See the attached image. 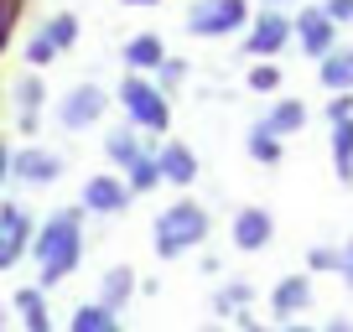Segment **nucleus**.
Segmentation results:
<instances>
[{
    "mask_svg": "<svg viewBox=\"0 0 353 332\" xmlns=\"http://www.w3.org/2000/svg\"><path fill=\"white\" fill-rule=\"evenodd\" d=\"M42 32L57 42V52H68V47L78 42V16H68V11H63V16H52V21L42 26Z\"/></svg>",
    "mask_w": 353,
    "mask_h": 332,
    "instance_id": "25",
    "label": "nucleus"
},
{
    "mask_svg": "<svg viewBox=\"0 0 353 332\" xmlns=\"http://www.w3.org/2000/svg\"><path fill=\"white\" fill-rule=\"evenodd\" d=\"M322 332H353V322H348V317H332V322H327Z\"/></svg>",
    "mask_w": 353,
    "mask_h": 332,
    "instance_id": "34",
    "label": "nucleus"
},
{
    "mask_svg": "<svg viewBox=\"0 0 353 332\" xmlns=\"http://www.w3.org/2000/svg\"><path fill=\"white\" fill-rule=\"evenodd\" d=\"M68 332H125V327L114 322V311L104 307V301H94V307H78V311H73Z\"/></svg>",
    "mask_w": 353,
    "mask_h": 332,
    "instance_id": "19",
    "label": "nucleus"
},
{
    "mask_svg": "<svg viewBox=\"0 0 353 332\" xmlns=\"http://www.w3.org/2000/svg\"><path fill=\"white\" fill-rule=\"evenodd\" d=\"M156 156H161V177L172 182V187H192V182H198V156H192L182 141L161 145Z\"/></svg>",
    "mask_w": 353,
    "mask_h": 332,
    "instance_id": "13",
    "label": "nucleus"
},
{
    "mask_svg": "<svg viewBox=\"0 0 353 332\" xmlns=\"http://www.w3.org/2000/svg\"><path fill=\"white\" fill-rule=\"evenodd\" d=\"M260 125H265V130H276L281 141H286V135H296L301 125H307V104H301V99H276V110L265 114Z\"/></svg>",
    "mask_w": 353,
    "mask_h": 332,
    "instance_id": "17",
    "label": "nucleus"
},
{
    "mask_svg": "<svg viewBox=\"0 0 353 332\" xmlns=\"http://www.w3.org/2000/svg\"><path fill=\"white\" fill-rule=\"evenodd\" d=\"M307 265H312V270H343V249L317 244V249H307Z\"/></svg>",
    "mask_w": 353,
    "mask_h": 332,
    "instance_id": "27",
    "label": "nucleus"
},
{
    "mask_svg": "<svg viewBox=\"0 0 353 332\" xmlns=\"http://www.w3.org/2000/svg\"><path fill=\"white\" fill-rule=\"evenodd\" d=\"M120 104L130 110V120L141 125V130H151V135H161L166 125H172V104L161 99V89H151L141 73H130L120 83Z\"/></svg>",
    "mask_w": 353,
    "mask_h": 332,
    "instance_id": "3",
    "label": "nucleus"
},
{
    "mask_svg": "<svg viewBox=\"0 0 353 332\" xmlns=\"http://www.w3.org/2000/svg\"><path fill=\"white\" fill-rule=\"evenodd\" d=\"M42 99H47V94H42V83H37V78L16 89V104H21V130H37V114H42Z\"/></svg>",
    "mask_w": 353,
    "mask_h": 332,
    "instance_id": "23",
    "label": "nucleus"
},
{
    "mask_svg": "<svg viewBox=\"0 0 353 332\" xmlns=\"http://www.w3.org/2000/svg\"><path fill=\"white\" fill-rule=\"evenodd\" d=\"M307 301H312L307 276H286V280H276V291H270V311H276V317H296V311H307Z\"/></svg>",
    "mask_w": 353,
    "mask_h": 332,
    "instance_id": "16",
    "label": "nucleus"
},
{
    "mask_svg": "<svg viewBox=\"0 0 353 332\" xmlns=\"http://www.w3.org/2000/svg\"><path fill=\"white\" fill-rule=\"evenodd\" d=\"M338 276H343V280H348V291H353V239H348V244H343V270H338Z\"/></svg>",
    "mask_w": 353,
    "mask_h": 332,
    "instance_id": "32",
    "label": "nucleus"
},
{
    "mask_svg": "<svg viewBox=\"0 0 353 332\" xmlns=\"http://www.w3.org/2000/svg\"><path fill=\"white\" fill-rule=\"evenodd\" d=\"M16 182H32V187H47V182H57L63 177V161H57L52 151H42V145H32V151H21L16 156Z\"/></svg>",
    "mask_w": 353,
    "mask_h": 332,
    "instance_id": "11",
    "label": "nucleus"
},
{
    "mask_svg": "<svg viewBox=\"0 0 353 332\" xmlns=\"http://www.w3.org/2000/svg\"><path fill=\"white\" fill-rule=\"evenodd\" d=\"M104 110H110V94H104L99 83H78V89L57 104V125L78 135V130H88V125H99Z\"/></svg>",
    "mask_w": 353,
    "mask_h": 332,
    "instance_id": "7",
    "label": "nucleus"
},
{
    "mask_svg": "<svg viewBox=\"0 0 353 332\" xmlns=\"http://www.w3.org/2000/svg\"><path fill=\"white\" fill-rule=\"evenodd\" d=\"M208 332H219V327H208Z\"/></svg>",
    "mask_w": 353,
    "mask_h": 332,
    "instance_id": "39",
    "label": "nucleus"
},
{
    "mask_svg": "<svg viewBox=\"0 0 353 332\" xmlns=\"http://www.w3.org/2000/svg\"><path fill=\"white\" fill-rule=\"evenodd\" d=\"M234 234V249H244V255H254V249H265L270 244V234H276V223H270V213L265 208H239L229 223Z\"/></svg>",
    "mask_w": 353,
    "mask_h": 332,
    "instance_id": "10",
    "label": "nucleus"
},
{
    "mask_svg": "<svg viewBox=\"0 0 353 332\" xmlns=\"http://www.w3.org/2000/svg\"><path fill=\"white\" fill-rule=\"evenodd\" d=\"M296 47L312 57V63H322L327 52H338V47H343L338 42V21H332L322 6H307V11L296 16Z\"/></svg>",
    "mask_w": 353,
    "mask_h": 332,
    "instance_id": "6",
    "label": "nucleus"
},
{
    "mask_svg": "<svg viewBox=\"0 0 353 332\" xmlns=\"http://www.w3.org/2000/svg\"><path fill=\"white\" fill-rule=\"evenodd\" d=\"M250 151L260 156L265 166H276V161H281V135L265 130V125H254V130H250Z\"/></svg>",
    "mask_w": 353,
    "mask_h": 332,
    "instance_id": "24",
    "label": "nucleus"
},
{
    "mask_svg": "<svg viewBox=\"0 0 353 332\" xmlns=\"http://www.w3.org/2000/svg\"><path fill=\"white\" fill-rule=\"evenodd\" d=\"M166 42L156 32H141V37H130L125 42V63H130V73H145V68H166Z\"/></svg>",
    "mask_w": 353,
    "mask_h": 332,
    "instance_id": "15",
    "label": "nucleus"
},
{
    "mask_svg": "<svg viewBox=\"0 0 353 332\" xmlns=\"http://www.w3.org/2000/svg\"><path fill=\"white\" fill-rule=\"evenodd\" d=\"M208 223H213L208 208H203V203H192V198H182V203H172V208H161V218H156V229H151L156 255H161V260L188 255L192 244L208 239Z\"/></svg>",
    "mask_w": 353,
    "mask_h": 332,
    "instance_id": "2",
    "label": "nucleus"
},
{
    "mask_svg": "<svg viewBox=\"0 0 353 332\" xmlns=\"http://www.w3.org/2000/svg\"><path fill=\"white\" fill-rule=\"evenodd\" d=\"M327 120H332V125H338V120H353V94H332Z\"/></svg>",
    "mask_w": 353,
    "mask_h": 332,
    "instance_id": "30",
    "label": "nucleus"
},
{
    "mask_svg": "<svg viewBox=\"0 0 353 332\" xmlns=\"http://www.w3.org/2000/svg\"><path fill=\"white\" fill-rule=\"evenodd\" d=\"M332 166H338V182H353V120L332 125Z\"/></svg>",
    "mask_w": 353,
    "mask_h": 332,
    "instance_id": "21",
    "label": "nucleus"
},
{
    "mask_svg": "<svg viewBox=\"0 0 353 332\" xmlns=\"http://www.w3.org/2000/svg\"><path fill=\"white\" fill-rule=\"evenodd\" d=\"M104 151H110V161L120 166V172H130L135 161H145V156H151V151L141 145V135H135V120H130V125H114V130L104 135Z\"/></svg>",
    "mask_w": 353,
    "mask_h": 332,
    "instance_id": "12",
    "label": "nucleus"
},
{
    "mask_svg": "<svg viewBox=\"0 0 353 332\" xmlns=\"http://www.w3.org/2000/svg\"><path fill=\"white\" fill-rule=\"evenodd\" d=\"M322 11H327L332 21L343 26V21H353V0H327V6H322Z\"/></svg>",
    "mask_w": 353,
    "mask_h": 332,
    "instance_id": "31",
    "label": "nucleus"
},
{
    "mask_svg": "<svg viewBox=\"0 0 353 332\" xmlns=\"http://www.w3.org/2000/svg\"><path fill=\"white\" fill-rule=\"evenodd\" d=\"M286 332H317V327H307V322H286Z\"/></svg>",
    "mask_w": 353,
    "mask_h": 332,
    "instance_id": "35",
    "label": "nucleus"
},
{
    "mask_svg": "<svg viewBox=\"0 0 353 332\" xmlns=\"http://www.w3.org/2000/svg\"><path fill=\"white\" fill-rule=\"evenodd\" d=\"M296 37V21H291L286 11H260L250 21V37H244V52H254V57H276V52H286V42Z\"/></svg>",
    "mask_w": 353,
    "mask_h": 332,
    "instance_id": "5",
    "label": "nucleus"
},
{
    "mask_svg": "<svg viewBox=\"0 0 353 332\" xmlns=\"http://www.w3.org/2000/svg\"><path fill=\"white\" fill-rule=\"evenodd\" d=\"M11 166H16V156H11V151H6V141H0V182H6V177H16Z\"/></svg>",
    "mask_w": 353,
    "mask_h": 332,
    "instance_id": "33",
    "label": "nucleus"
},
{
    "mask_svg": "<svg viewBox=\"0 0 353 332\" xmlns=\"http://www.w3.org/2000/svg\"><path fill=\"white\" fill-rule=\"evenodd\" d=\"M270 6H281V0H270Z\"/></svg>",
    "mask_w": 353,
    "mask_h": 332,
    "instance_id": "38",
    "label": "nucleus"
},
{
    "mask_svg": "<svg viewBox=\"0 0 353 332\" xmlns=\"http://www.w3.org/2000/svg\"><path fill=\"white\" fill-rule=\"evenodd\" d=\"M125 182H130L135 192H151L156 182H166V177H161V156L151 151V156H145V161H135L130 172H125Z\"/></svg>",
    "mask_w": 353,
    "mask_h": 332,
    "instance_id": "22",
    "label": "nucleus"
},
{
    "mask_svg": "<svg viewBox=\"0 0 353 332\" xmlns=\"http://www.w3.org/2000/svg\"><path fill=\"white\" fill-rule=\"evenodd\" d=\"M37 276H42V286H57L63 276H73L78 260H83V218H78V208H63L52 213V218L37 229Z\"/></svg>",
    "mask_w": 353,
    "mask_h": 332,
    "instance_id": "1",
    "label": "nucleus"
},
{
    "mask_svg": "<svg viewBox=\"0 0 353 332\" xmlns=\"http://www.w3.org/2000/svg\"><path fill=\"white\" fill-rule=\"evenodd\" d=\"M52 57H57V42H52L47 32H37L32 42H26V63H32V68H47Z\"/></svg>",
    "mask_w": 353,
    "mask_h": 332,
    "instance_id": "26",
    "label": "nucleus"
},
{
    "mask_svg": "<svg viewBox=\"0 0 353 332\" xmlns=\"http://www.w3.org/2000/svg\"><path fill=\"white\" fill-rule=\"evenodd\" d=\"M16 311L26 317V332H52V317H47V301H42V291H37V286L16 291Z\"/></svg>",
    "mask_w": 353,
    "mask_h": 332,
    "instance_id": "20",
    "label": "nucleus"
},
{
    "mask_svg": "<svg viewBox=\"0 0 353 332\" xmlns=\"http://www.w3.org/2000/svg\"><path fill=\"white\" fill-rule=\"evenodd\" d=\"M250 307V286H223L219 291V311H244Z\"/></svg>",
    "mask_w": 353,
    "mask_h": 332,
    "instance_id": "28",
    "label": "nucleus"
},
{
    "mask_svg": "<svg viewBox=\"0 0 353 332\" xmlns=\"http://www.w3.org/2000/svg\"><path fill=\"white\" fill-rule=\"evenodd\" d=\"M125 6H156V0H125Z\"/></svg>",
    "mask_w": 353,
    "mask_h": 332,
    "instance_id": "36",
    "label": "nucleus"
},
{
    "mask_svg": "<svg viewBox=\"0 0 353 332\" xmlns=\"http://www.w3.org/2000/svg\"><path fill=\"white\" fill-rule=\"evenodd\" d=\"M250 89H254V94H276V89H281V73H276L270 63L254 68V73H250Z\"/></svg>",
    "mask_w": 353,
    "mask_h": 332,
    "instance_id": "29",
    "label": "nucleus"
},
{
    "mask_svg": "<svg viewBox=\"0 0 353 332\" xmlns=\"http://www.w3.org/2000/svg\"><path fill=\"white\" fill-rule=\"evenodd\" d=\"M130 198H135V187L130 182H120V177H88L83 182V208L88 213H99V218H110V213H125L130 208Z\"/></svg>",
    "mask_w": 353,
    "mask_h": 332,
    "instance_id": "9",
    "label": "nucleus"
},
{
    "mask_svg": "<svg viewBox=\"0 0 353 332\" xmlns=\"http://www.w3.org/2000/svg\"><path fill=\"white\" fill-rule=\"evenodd\" d=\"M130 291H135V270L130 265H110L104 270V280H99V301L104 307H125V301H130Z\"/></svg>",
    "mask_w": 353,
    "mask_h": 332,
    "instance_id": "18",
    "label": "nucleus"
},
{
    "mask_svg": "<svg viewBox=\"0 0 353 332\" xmlns=\"http://www.w3.org/2000/svg\"><path fill=\"white\" fill-rule=\"evenodd\" d=\"M250 21V0H198L188 11V32L192 37H229Z\"/></svg>",
    "mask_w": 353,
    "mask_h": 332,
    "instance_id": "4",
    "label": "nucleus"
},
{
    "mask_svg": "<svg viewBox=\"0 0 353 332\" xmlns=\"http://www.w3.org/2000/svg\"><path fill=\"white\" fill-rule=\"evenodd\" d=\"M317 83L327 94H353V47H338L317 63Z\"/></svg>",
    "mask_w": 353,
    "mask_h": 332,
    "instance_id": "14",
    "label": "nucleus"
},
{
    "mask_svg": "<svg viewBox=\"0 0 353 332\" xmlns=\"http://www.w3.org/2000/svg\"><path fill=\"white\" fill-rule=\"evenodd\" d=\"M244 332H276V327H244Z\"/></svg>",
    "mask_w": 353,
    "mask_h": 332,
    "instance_id": "37",
    "label": "nucleus"
},
{
    "mask_svg": "<svg viewBox=\"0 0 353 332\" xmlns=\"http://www.w3.org/2000/svg\"><path fill=\"white\" fill-rule=\"evenodd\" d=\"M32 249V218L21 203H0V270H11L16 260Z\"/></svg>",
    "mask_w": 353,
    "mask_h": 332,
    "instance_id": "8",
    "label": "nucleus"
}]
</instances>
